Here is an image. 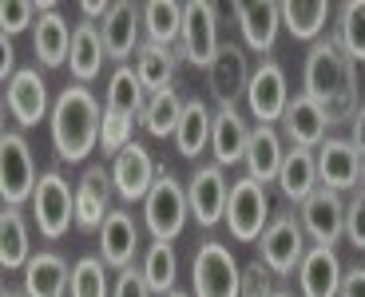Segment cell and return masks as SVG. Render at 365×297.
I'll return each instance as SVG.
<instances>
[{
  "label": "cell",
  "instance_id": "12",
  "mask_svg": "<svg viewBox=\"0 0 365 297\" xmlns=\"http://www.w3.org/2000/svg\"><path fill=\"white\" fill-rule=\"evenodd\" d=\"M227 198H230V182L219 162L195 167V174L187 179V202H191V218L202 230H210L227 218Z\"/></svg>",
  "mask_w": 365,
  "mask_h": 297
},
{
  "label": "cell",
  "instance_id": "6",
  "mask_svg": "<svg viewBox=\"0 0 365 297\" xmlns=\"http://www.w3.org/2000/svg\"><path fill=\"white\" fill-rule=\"evenodd\" d=\"M32 218H36L40 234L48 242H60L68 234V226L76 218V194L72 182L64 179L60 171H44L36 182V194H32Z\"/></svg>",
  "mask_w": 365,
  "mask_h": 297
},
{
  "label": "cell",
  "instance_id": "25",
  "mask_svg": "<svg viewBox=\"0 0 365 297\" xmlns=\"http://www.w3.org/2000/svg\"><path fill=\"white\" fill-rule=\"evenodd\" d=\"M282 159H286V147H282V135L274 127H250V143H247V174L255 182H278V171H282Z\"/></svg>",
  "mask_w": 365,
  "mask_h": 297
},
{
  "label": "cell",
  "instance_id": "16",
  "mask_svg": "<svg viewBox=\"0 0 365 297\" xmlns=\"http://www.w3.org/2000/svg\"><path fill=\"white\" fill-rule=\"evenodd\" d=\"M4 108L20 127H36L48 115V83L36 68H20L12 83H4Z\"/></svg>",
  "mask_w": 365,
  "mask_h": 297
},
{
  "label": "cell",
  "instance_id": "49",
  "mask_svg": "<svg viewBox=\"0 0 365 297\" xmlns=\"http://www.w3.org/2000/svg\"><path fill=\"white\" fill-rule=\"evenodd\" d=\"M274 297H294V293H286V289H278V293H274Z\"/></svg>",
  "mask_w": 365,
  "mask_h": 297
},
{
  "label": "cell",
  "instance_id": "4",
  "mask_svg": "<svg viewBox=\"0 0 365 297\" xmlns=\"http://www.w3.org/2000/svg\"><path fill=\"white\" fill-rule=\"evenodd\" d=\"M222 222L230 226V238L235 242H258L266 234V226L274 222L270 210V190L262 182H255L250 174L230 182V198H227V218Z\"/></svg>",
  "mask_w": 365,
  "mask_h": 297
},
{
  "label": "cell",
  "instance_id": "1",
  "mask_svg": "<svg viewBox=\"0 0 365 297\" xmlns=\"http://www.w3.org/2000/svg\"><path fill=\"white\" fill-rule=\"evenodd\" d=\"M302 88L306 95L326 111L329 127L334 123H354L365 99L357 95V63L341 52V44L334 36L310 44L306 52V68H302Z\"/></svg>",
  "mask_w": 365,
  "mask_h": 297
},
{
  "label": "cell",
  "instance_id": "14",
  "mask_svg": "<svg viewBox=\"0 0 365 297\" xmlns=\"http://www.w3.org/2000/svg\"><path fill=\"white\" fill-rule=\"evenodd\" d=\"M139 32H143V4H131V0H115L111 12L103 16V48H108V60H115L123 68V60L139 52Z\"/></svg>",
  "mask_w": 365,
  "mask_h": 297
},
{
  "label": "cell",
  "instance_id": "8",
  "mask_svg": "<svg viewBox=\"0 0 365 297\" xmlns=\"http://www.w3.org/2000/svg\"><path fill=\"white\" fill-rule=\"evenodd\" d=\"M219 9L210 0H187L182 4V36L179 56L191 60L195 68H210L219 56Z\"/></svg>",
  "mask_w": 365,
  "mask_h": 297
},
{
  "label": "cell",
  "instance_id": "29",
  "mask_svg": "<svg viewBox=\"0 0 365 297\" xmlns=\"http://www.w3.org/2000/svg\"><path fill=\"white\" fill-rule=\"evenodd\" d=\"M72 36H76V28L60 16V9L44 12V16L36 20V28H32V48H36L40 63H44V68L68 63V56H72Z\"/></svg>",
  "mask_w": 365,
  "mask_h": 297
},
{
  "label": "cell",
  "instance_id": "23",
  "mask_svg": "<svg viewBox=\"0 0 365 297\" xmlns=\"http://www.w3.org/2000/svg\"><path fill=\"white\" fill-rule=\"evenodd\" d=\"M20 281H24L28 297H68L72 293V266L56 250H40L24 266V278Z\"/></svg>",
  "mask_w": 365,
  "mask_h": 297
},
{
  "label": "cell",
  "instance_id": "35",
  "mask_svg": "<svg viewBox=\"0 0 365 297\" xmlns=\"http://www.w3.org/2000/svg\"><path fill=\"white\" fill-rule=\"evenodd\" d=\"M143 32L151 44H163V48H179L182 36V4L175 0H151L143 4Z\"/></svg>",
  "mask_w": 365,
  "mask_h": 297
},
{
  "label": "cell",
  "instance_id": "19",
  "mask_svg": "<svg viewBox=\"0 0 365 297\" xmlns=\"http://www.w3.org/2000/svg\"><path fill=\"white\" fill-rule=\"evenodd\" d=\"M111 194H115L111 171L88 167L80 187H76V226H80V230H100L111 214Z\"/></svg>",
  "mask_w": 365,
  "mask_h": 297
},
{
  "label": "cell",
  "instance_id": "9",
  "mask_svg": "<svg viewBox=\"0 0 365 297\" xmlns=\"http://www.w3.org/2000/svg\"><path fill=\"white\" fill-rule=\"evenodd\" d=\"M258 250H262V261L278 273V278L298 273L302 258L310 254V246H306V230H302V218L274 214V222L266 226V234L258 238Z\"/></svg>",
  "mask_w": 365,
  "mask_h": 297
},
{
  "label": "cell",
  "instance_id": "37",
  "mask_svg": "<svg viewBox=\"0 0 365 297\" xmlns=\"http://www.w3.org/2000/svg\"><path fill=\"white\" fill-rule=\"evenodd\" d=\"M334 40L354 63H365V0H349L338 9V36Z\"/></svg>",
  "mask_w": 365,
  "mask_h": 297
},
{
  "label": "cell",
  "instance_id": "32",
  "mask_svg": "<svg viewBox=\"0 0 365 297\" xmlns=\"http://www.w3.org/2000/svg\"><path fill=\"white\" fill-rule=\"evenodd\" d=\"M210 131H215V111L202 99H187L179 131H175V147H179L182 159H199L202 147H210Z\"/></svg>",
  "mask_w": 365,
  "mask_h": 297
},
{
  "label": "cell",
  "instance_id": "34",
  "mask_svg": "<svg viewBox=\"0 0 365 297\" xmlns=\"http://www.w3.org/2000/svg\"><path fill=\"white\" fill-rule=\"evenodd\" d=\"M182 108H187V99H179V91L167 88V91H155V95H147V108H143V119L139 123L147 127V135L155 139H175L179 131V119H182Z\"/></svg>",
  "mask_w": 365,
  "mask_h": 297
},
{
  "label": "cell",
  "instance_id": "31",
  "mask_svg": "<svg viewBox=\"0 0 365 297\" xmlns=\"http://www.w3.org/2000/svg\"><path fill=\"white\" fill-rule=\"evenodd\" d=\"M32 261V234H28L24 210L20 207H4L0 210V266L9 270H24Z\"/></svg>",
  "mask_w": 365,
  "mask_h": 297
},
{
  "label": "cell",
  "instance_id": "22",
  "mask_svg": "<svg viewBox=\"0 0 365 297\" xmlns=\"http://www.w3.org/2000/svg\"><path fill=\"white\" fill-rule=\"evenodd\" d=\"M341 270L338 254L329 246H310V254L302 258L298 266V286H302V297H338L341 293Z\"/></svg>",
  "mask_w": 365,
  "mask_h": 297
},
{
  "label": "cell",
  "instance_id": "2",
  "mask_svg": "<svg viewBox=\"0 0 365 297\" xmlns=\"http://www.w3.org/2000/svg\"><path fill=\"white\" fill-rule=\"evenodd\" d=\"M103 108L83 83H68L52 103V143L64 162H83L100 147Z\"/></svg>",
  "mask_w": 365,
  "mask_h": 297
},
{
  "label": "cell",
  "instance_id": "41",
  "mask_svg": "<svg viewBox=\"0 0 365 297\" xmlns=\"http://www.w3.org/2000/svg\"><path fill=\"white\" fill-rule=\"evenodd\" d=\"M346 238L354 250L365 254V190H357L346 202Z\"/></svg>",
  "mask_w": 365,
  "mask_h": 297
},
{
  "label": "cell",
  "instance_id": "33",
  "mask_svg": "<svg viewBox=\"0 0 365 297\" xmlns=\"http://www.w3.org/2000/svg\"><path fill=\"white\" fill-rule=\"evenodd\" d=\"M329 0H286L282 4V28L290 32L294 40H310L318 44L322 32H326L329 20Z\"/></svg>",
  "mask_w": 365,
  "mask_h": 297
},
{
  "label": "cell",
  "instance_id": "27",
  "mask_svg": "<svg viewBox=\"0 0 365 297\" xmlns=\"http://www.w3.org/2000/svg\"><path fill=\"white\" fill-rule=\"evenodd\" d=\"M179 48H163V44H139L135 52V75L143 83L147 95H155V91H167L175 88V72H179Z\"/></svg>",
  "mask_w": 365,
  "mask_h": 297
},
{
  "label": "cell",
  "instance_id": "42",
  "mask_svg": "<svg viewBox=\"0 0 365 297\" xmlns=\"http://www.w3.org/2000/svg\"><path fill=\"white\" fill-rule=\"evenodd\" d=\"M111 297H151V286H147L143 270H135V266L119 270L115 281H111Z\"/></svg>",
  "mask_w": 365,
  "mask_h": 297
},
{
  "label": "cell",
  "instance_id": "46",
  "mask_svg": "<svg viewBox=\"0 0 365 297\" xmlns=\"http://www.w3.org/2000/svg\"><path fill=\"white\" fill-rule=\"evenodd\" d=\"M0 297H28V293H24V289H4Z\"/></svg>",
  "mask_w": 365,
  "mask_h": 297
},
{
  "label": "cell",
  "instance_id": "15",
  "mask_svg": "<svg viewBox=\"0 0 365 297\" xmlns=\"http://www.w3.org/2000/svg\"><path fill=\"white\" fill-rule=\"evenodd\" d=\"M155 179H159L155 159H151L147 147H139V143L123 147V151L111 159V182H115V194L123 198V202L147 198V194H151V187H155Z\"/></svg>",
  "mask_w": 365,
  "mask_h": 297
},
{
  "label": "cell",
  "instance_id": "3",
  "mask_svg": "<svg viewBox=\"0 0 365 297\" xmlns=\"http://www.w3.org/2000/svg\"><path fill=\"white\" fill-rule=\"evenodd\" d=\"M191 218V202H187V187L175 179L167 167H159V179L151 194L143 198V222L155 234V242H175L182 234V226Z\"/></svg>",
  "mask_w": 365,
  "mask_h": 297
},
{
  "label": "cell",
  "instance_id": "44",
  "mask_svg": "<svg viewBox=\"0 0 365 297\" xmlns=\"http://www.w3.org/2000/svg\"><path fill=\"white\" fill-rule=\"evenodd\" d=\"M349 127H354V131H349V143H354L357 151H361V159H365V103H361V111H357V119Z\"/></svg>",
  "mask_w": 365,
  "mask_h": 297
},
{
  "label": "cell",
  "instance_id": "17",
  "mask_svg": "<svg viewBox=\"0 0 365 297\" xmlns=\"http://www.w3.org/2000/svg\"><path fill=\"white\" fill-rule=\"evenodd\" d=\"M230 12H235L238 32H242L250 52H258V56L274 52V40H278V28H282V4H270V0H238Z\"/></svg>",
  "mask_w": 365,
  "mask_h": 297
},
{
  "label": "cell",
  "instance_id": "21",
  "mask_svg": "<svg viewBox=\"0 0 365 297\" xmlns=\"http://www.w3.org/2000/svg\"><path fill=\"white\" fill-rule=\"evenodd\" d=\"M282 131H286V143L290 147H306V151H318L326 143V131H329V119L326 111L314 103L306 91L290 99V108L282 115Z\"/></svg>",
  "mask_w": 365,
  "mask_h": 297
},
{
  "label": "cell",
  "instance_id": "24",
  "mask_svg": "<svg viewBox=\"0 0 365 297\" xmlns=\"http://www.w3.org/2000/svg\"><path fill=\"white\" fill-rule=\"evenodd\" d=\"M247 143H250V127L238 115V108H219L215 111V131H210V151L219 167H238L247 159Z\"/></svg>",
  "mask_w": 365,
  "mask_h": 297
},
{
  "label": "cell",
  "instance_id": "10",
  "mask_svg": "<svg viewBox=\"0 0 365 297\" xmlns=\"http://www.w3.org/2000/svg\"><path fill=\"white\" fill-rule=\"evenodd\" d=\"M290 88H286V72L278 60H262L250 75V88H247V108L250 115L258 119L262 127L282 123L286 108H290Z\"/></svg>",
  "mask_w": 365,
  "mask_h": 297
},
{
  "label": "cell",
  "instance_id": "43",
  "mask_svg": "<svg viewBox=\"0 0 365 297\" xmlns=\"http://www.w3.org/2000/svg\"><path fill=\"white\" fill-rule=\"evenodd\" d=\"M338 297H365V266H354V270H346V278H341V293Z\"/></svg>",
  "mask_w": 365,
  "mask_h": 297
},
{
  "label": "cell",
  "instance_id": "38",
  "mask_svg": "<svg viewBox=\"0 0 365 297\" xmlns=\"http://www.w3.org/2000/svg\"><path fill=\"white\" fill-rule=\"evenodd\" d=\"M72 297H111V278L103 258H80L72 266Z\"/></svg>",
  "mask_w": 365,
  "mask_h": 297
},
{
  "label": "cell",
  "instance_id": "39",
  "mask_svg": "<svg viewBox=\"0 0 365 297\" xmlns=\"http://www.w3.org/2000/svg\"><path fill=\"white\" fill-rule=\"evenodd\" d=\"M44 12H56L52 0H40V4H32V0H12V4L0 9V32L4 36H16L24 28H36V16H44Z\"/></svg>",
  "mask_w": 365,
  "mask_h": 297
},
{
  "label": "cell",
  "instance_id": "40",
  "mask_svg": "<svg viewBox=\"0 0 365 297\" xmlns=\"http://www.w3.org/2000/svg\"><path fill=\"white\" fill-rule=\"evenodd\" d=\"M278 293V273L262 258L242 266V297H274Z\"/></svg>",
  "mask_w": 365,
  "mask_h": 297
},
{
  "label": "cell",
  "instance_id": "36",
  "mask_svg": "<svg viewBox=\"0 0 365 297\" xmlns=\"http://www.w3.org/2000/svg\"><path fill=\"white\" fill-rule=\"evenodd\" d=\"M143 278L147 286H151V293L167 297L175 289V281H179V258H175V246L171 242H151L143 250Z\"/></svg>",
  "mask_w": 365,
  "mask_h": 297
},
{
  "label": "cell",
  "instance_id": "7",
  "mask_svg": "<svg viewBox=\"0 0 365 297\" xmlns=\"http://www.w3.org/2000/svg\"><path fill=\"white\" fill-rule=\"evenodd\" d=\"M36 162H32V147L20 131H4L0 135V194L4 207H20L36 194Z\"/></svg>",
  "mask_w": 365,
  "mask_h": 297
},
{
  "label": "cell",
  "instance_id": "13",
  "mask_svg": "<svg viewBox=\"0 0 365 297\" xmlns=\"http://www.w3.org/2000/svg\"><path fill=\"white\" fill-rule=\"evenodd\" d=\"M250 75H255V68H250V60H247V48L222 44L219 56H215V63L207 68V88H210V95H215V103H219V108H235L238 99H247Z\"/></svg>",
  "mask_w": 365,
  "mask_h": 297
},
{
  "label": "cell",
  "instance_id": "11",
  "mask_svg": "<svg viewBox=\"0 0 365 297\" xmlns=\"http://www.w3.org/2000/svg\"><path fill=\"white\" fill-rule=\"evenodd\" d=\"M302 230L314 246H338V238H346V198L329 187H318L306 202H302Z\"/></svg>",
  "mask_w": 365,
  "mask_h": 297
},
{
  "label": "cell",
  "instance_id": "28",
  "mask_svg": "<svg viewBox=\"0 0 365 297\" xmlns=\"http://www.w3.org/2000/svg\"><path fill=\"white\" fill-rule=\"evenodd\" d=\"M143 108H147V91L139 83L135 68H115L108 80V103H103V115L111 119H123V123H135V115L143 119Z\"/></svg>",
  "mask_w": 365,
  "mask_h": 297
},
{
  "label": "cell",
  "instance_id": "26",
  "mask_svg": "<svg viewBox=\"0 0 365 297\" xmlns=\"http://www.w3.org/2000/svg\"><path fill=\"white\" fill-rule=\"evenodd\" d=\"M318 155L306 151V147H290L282 159V171H278V190H282V198H290V202H306V198L318 190Z\"/></svg>",
  "mask_w": 365,
  "mask_h": 297
},
{
  "label": "cell",
  "instance_id": "18",
  "mask_svg": "<svg viewBox=\"0 0 365 297\" xmlns=\"http://www.w3.org/2000/svg\"><path fill=\"white\" fill-rule=\"evenodd\" d=\"M318 182L329 190H349L361 187V151H357L349 139H326L318 147Z\"/></svg>",
  "mask_w": 365,
  "mask_h": 297
},
{
  "label": "cell",
  "instance_id": "5",
  "mask_svg": "<svg viewBox=\"0 0 365 297\" xmlns=\"http://www.w3.org/2000/svg\"><path fill=\"white\" fill-rule=\"evenodd\" d=\"M191 286H195V297H242V266L235 261L227 242L207 238L195 250Z\"/></svg>",
  "mask_w": 365,
  "mask_h": 297
},
{
  "label": "cell",
  "instance_id": "45",
  "mask_svg": "<svg viewBox=\"0 0 365 297\" xmlns=\"http://www.w3.org/2000/svg\"><path fill=\"white\" fill-rule=\"evenodd\" d=\"M80 12L91 20V24H96V20H103V16L111 12V4H103V0H83V4H80Z\"/></svg>",
  "mask_w": 365,
  "mask_h": 297
},
{
  "label": "cell",
  "instance_id": "47",
  "mask_svg": "<svg viewBox=\"0 0 365 297\" xmlns=\"http://www.w3.org/2000/svg\"><path fill=\"white\" fill-rule=\"evenodd\" d=\"M167 297H195V293H182V289H171Z\"/></svg>",
  "mask_w": 365,
  "mask_h": 297
},
{
  "label": "cell",
  "instance_id": "20",
  "mask_svg": "<svg viewBox=\"0 0 365 297\" xmlns=\"http://www.w3.org/2000/svg\"><path fill=\"white\" fill-rule=\"evenodd\" d=\"M139 254V226L135 214L128 207H119L108 214V222L100 226V258L108 270H128Z\"/></svg>",
  "mask_w": 365,
  "mask_h": 297
},
{
  "label": "cell",
  "instance_id": "30",
  "mask_svg": "<svg viewBox=\"0 0 365 297\" xmlns=\"http://www.w3.org/2000/svg\"><path fill=\"white\" fill-rule=\"evenodd\" d=\"M103 60H108V48H103V36H100V24H76V36H72V56H68V68H72L76 83L88 88L96 75L103 72Z\"/></svg>",
  "mask_w": 365,
  "mask_h": 297
},
{
  "label": "cell",
  "instance_id": "48",
  "mask_svg": "<svg viewBox=\"0 0 365 297\" xmlns=\"http://www.w3.org/2000/svg\"><path fill=\"white\" fill-rule=\"evenodd\" d=\"M361 190H365V159H361Z\"/></svg>",
  "mask_w": 365,
  "mask_h": 297
}]
</instances>
